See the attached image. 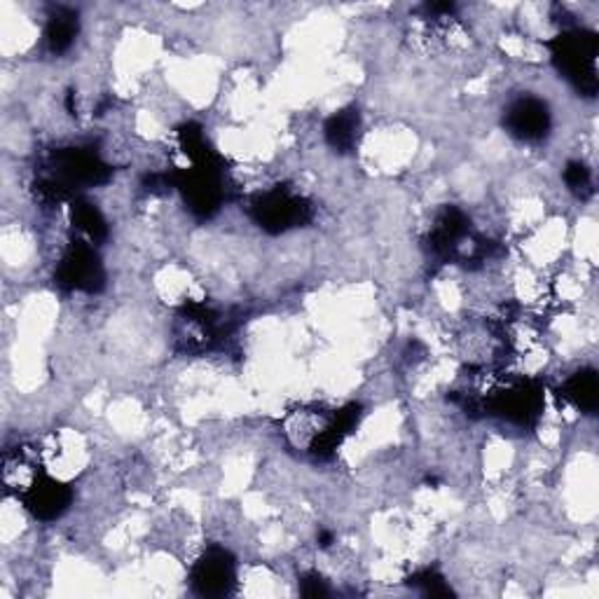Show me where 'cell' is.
<instances>
[{
	"instance_id": "9c48e42d",
	"label": "cell",
	"mask_w": 599,
	"mask_h": 599,
	"mask_svg": "<svg viewBox=\"0 0 599 599\" xmlns=\"http://www.w3.org/2000/svg\"><path fill=\"white\" fill-rule=\"evenodd\" d=\"M326 141L335 152H351L359 141L361 115L357 109H345L326 122Z\"/></svg>"
},
{
	"instance_id": "8fae6325",
	"label": "cell",
	"mask_w": 599,
	"mask_h": 599,
	"mask_svg": "<svg viewBox=\"0 0 599 599\" xmlns=\"http://www.w3.org/2000/svg\"><path fill=\"white\" fill-rule=\"evenodd\" d=\"M75 36H78V14L66 8L57 10L48 22V28H45V42H48L50 52L64 54L73 45Z\"/></svg>"
},
{
	"instance_id": "7c38bea8",
	"label": "cell",
	"mask_w": 599,
	"mask_h": 599,
	"mask_svg": "<svg viewBox=\"0 0 599 599\" xmlns=\"http://www.w3.org/2000/svg\"><path fill=\"white\" fill-rule=\"evenodd\" d=\"M71 219H73V225L78 227L91 244L95 241L99 244L109 237V225H105L101 211L91 202H85V199H73Z\"/></svg>"
},
{
	"instance_id": "8992f818",
	"label": "cell",
	"mask_w": 599,
	"mask_h": 599,
	"mask_svg": "<svg viewBox=\"0 0 599 599\" xmlns=\"http://www.w3.org/2000/svg\"><path fill=\"white\" fill-rule=\"evenodd\" d=\"M544 408L541 389L534 382H517L491 398L489 410L515 424H532Z\"/></svg>"
},
{
	"instance_id": "30bf717a",
	"label": "cell",
	"mask_w": 599,
	"mask_h": 599,
	"mask_svg": "<svg viewBox=\"0 0 599 599\" xmlns=\"http://www.w3.org/2000/svg\"><path fill=\"white\" fill-rule=\"evenodd\" d=\"M562 396L583 412H595L599 405V382L595 371H578L564 382Z\"/></svg>"
},
{
	"instance_id": "277c9868",
	"label": "cell",
	"mask_w": 599,
	"mask_h": 599,
	"mask_svg": "<svg viewBox=\"0 0 599 599\" xmlns=\"http://www.w3.org/2000/svg\"><path fill=\"white\" fill-rule=\"evenodd\" d=\"M20 497L26 506L28 513H34L42 522H52L68 511L73 501V491L50 475L38 473L30 485H26Z\"/></svg>"
},
{
	"instance_id": "52a82bcc",
	"label": "cell",
	"mask_w": 599,
	"mask_h": 599,
	"mask_svg": "<svg viewBox=\"0 0 599 599\" xmlns=\"http://www.w3.org/2000/svg\"><path fill=\"white\" fill-rule=\"evenodd\" d=\"M506 129L520 141L536 143L550 132V111L546 101L536 97H522L506 111Z\"/></svg>"
},
{
	"instance_id": "7a4b0ae2",
	"label": "cell",
	"mask_w": 599,
	"mask_h": 599,
	"mask_svg": "<svg viewBox=\"0 0 599 599\" xmlns=\"http://www.w3.org/2000/svg\"><path fill=\"white\" fill-rule=\"evenodd\" d=\"M253 219L265 229V233L279 235L286 229L300 227L312 219V207L300 195L290 192L288 188H274L265 195H260L253 202Z\"/></svg>"
},
{
	"instance_id": "9a60e30c",
	"label": "cell",
	"mask_w": 599,
	"mask_h": 599,
	"mask_svg": "<svg viewBox=\"0 0 599 599\" xmlns=\"http://www.w3.org/2000/svg\"><path fill=\"white\" fill-rule=\"evenodd\" d=\"M300 592H302L304 597H324V595H328V588H326V583L321 581V576L310 574V576H304V578H302V588H300Z\"/></svg>"
},
{
	"instance_id": "3957f363",
	"label": "cell",
	"mask_w": 599,
	"mask_h": 599,
	"mask_svg": "<svg viewBox=\"0 0 599 599\" xmlns=\"http://www.w3.org/2000/svg\"><path fill=\"white\" fill-rule=\"evenodd\" d=\"M57 284L66 290L99 294L105 284V272L97 251L87 241H73L57 267Z\"/></svg>"
},
{
	"instance_id": "4fadbf2b",
	"label": "cell",
	"mask_w": 599,
	"mask_h": 599,
	"mask_svg": "<svg viewBox=\"0 0 599 599\" xmlns=\"http://www.w3.org/2000/svg\"><path fill=\"white\" fill-rule=\"evenodd\" d=\"M564 183L570 186L574 192H588L590 190V183H592V176H590V169L583 164V162H570L564 169Z\"/></svg>"
},
{
	"instance_id": "5b68a950",
	"label": "cell",
	"mask_w": 599,
	"mask_h": 599,
	"mask_svg": "<svg viewBox=\"0 0 599 599\" xmlns=\"http://www.w3.org/2000/svg\"><path fill=\"white\" fill-rule=\"evenodd\" d=\"M237 566L233 556L223 548H211L192 570V588L204 597H221L233 590Z\"/></svg>"
},
{
	"instance_id": "5bb4252c",
	"label": "cell",
	"mask_w": 599,
	"mask_h": 599,
	"mask_svg": "<svg viewBox=\"0 0 599 599\" xmlns=\"http://www.w3.org/2000/svg\"><path fill=\"white\" fill-rule=\"evenodd\" d=\"M410 583L414 588H420L424 595H432V597H438V595H450L452 590L448 588V583H445L442 576H438L436 572H420L414 578H410Z\"/></svg>"
},
{
	"instance_id": "ba28073f",
	"label": "cell",
	"mask_w": 599,
	"mask_h": 599,
	"mask_svg": "<svg viewBox=\"0 0 599 599\" xmlns=\"http://www.w3.org/2000/svg\"><path fill=\"white\" fill-rule=\"evenodd\" d=\"M469 239V221L459 209L448 207L440 211L436 219V225L432 229V237H428V246L436 255H457L462 251L464 241Z\"/></svg>"
},
{
	"instance_id": "6da1fadb",
	"label": "cell",
	"mask_w": 599,
	"mask_h": 599,
	"mask_svg": "<svg viewBox=\"0 0 599 599\" xmlns=\"http://www.w3.org/2000/svg\"><path fill=\"white\" fill-rule=\"evenodd\" d=\"M558 71L581 95H597V36L590 30H564L548 42Z\"/></svg>"
}]
</instances>
